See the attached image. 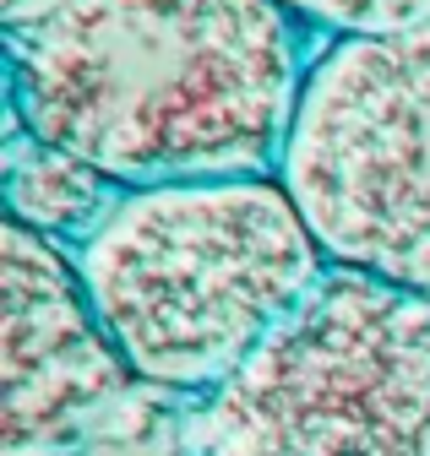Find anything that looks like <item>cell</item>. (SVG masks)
Returning <instances> with one entry per match:
<instances>
[{
    "instance_id": "1",
    "label": "cell",
    "mask_w": 430,
    "mask_h": 456,
    "mask_svg": "<svg viewBox=\"0 0 430 456\" xmlns=\"http://www.w3.org/2000/svg\"><path fill=\"white\" fill-rule=\"evenodd\" d=\"M305 77L284 0H61L6 28L12 120L120 191L278 175Z\"/></svg>"
},
{
    "instance_id": "2",
    "label": "cell",
    "mask_w": 430,
    "mask_h": 456,
    "mask_svg": "<svg viewBox=\"0 0 430 456\" xmlns=\"http://www.w3.org/2000/svg\"><path fill=\"white\" fill-rule=\"evenodd\" d=\"M71 261L136 380L186 396L224 386L333 266L278 175L126 191Z\"/></svg>"
},
{
    "instance_id": "3",
    "label": "cell",
    "mask_w": 430,
    "mask_h": 456,
    "mask_svg": "<svg viewBox=\"0 0 430 456\" xmlns=\"http://www.w3.org/2000/svg\"><path fill=\"white\" fill-rule=\"evenodd\" d=\"M180 456H430V294L327 266L180 419Z\"/></svg>"
},
{
    "instance_id": "4",
    "label": "cell",
    "mask_w": 430,
    "mask_h": 456,
    "mask_svg": "<svg viewBox=\"0 0 430 456\" xmlns=\"http://www.w3.org/2000/svg\"><path fill=\"white\" fill-rule=\"evenodd\" d=\"M278 180L333 266L430 294V22L310 61Z\"/></svg>"
},
{
    "instance_id": "5",
    "label": "cell",
    "mask_w": 430,
    "mask_h": 456,
    "mask_svg": "<svg viewBox=\"0 0 430 456\" xmlns=\"http://www.w3.org/2000/svg\"><path fill=\"white\" fill-rule=\"evenodd\" d=\"M136 370L103 331L66 245L0 228V456H66L136 413Z\"/></svg>"
},
{
    "instance_id": "6",
    "label": "cell",
    "mask_w": 430,
    "mask_h": 456,
    "mask_svg": "<svg viewBox=\"0 0 430 456\" xmlns=\"http://www.w3.org/2000/svg\"><path fill=\"white\" fill-rule=\"evenodd\" d=\"M120 196L126 191L115 180H103L93 163L49 147V142L28 136L17 120H6V217L77 250L115 212Z\"/></svg>"
},
{
    "instance_id": "7",
    "label": "cell",
    "mask_w": 430,
    "mask_h": 456,
    "mask_svg": "<svg viewBox=\"0 0 430 456\" xmlns=\"http://www.w3.org/2000/svg\"><path fill=\"white\" fill-rule=\"evenodd\" d=\"M305 22H321L333 33H398L430 22V0H284Z\"/></svg>"
},
{
    "instance_id": "8",
    "label": "cell",
    "mask_w": 430,
    "mask_h": 456,
    "mask_svg": "<svg viewBox=\"0 0 430 456\" xmlns=\"http://www.w3.org/2000/svg\"><path fill=\"white\" fill-rule=\"evenodd\" d=\"M49 6H61V0H0V22H28V17H38V12H49Z\"/></svg>"
}]
</instances>
